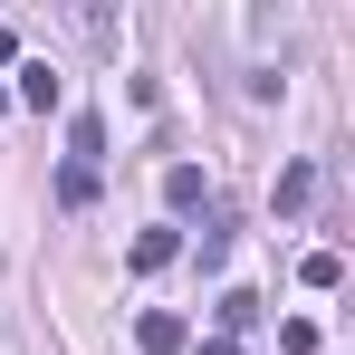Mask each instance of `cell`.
<instances>
[{"instance_id": "1", "label": "cell", "mask_w": 355, "mask_h": 355, "mask_svg": "<svg viewBox=\"0 0 355 355\" xmlns=\"http://www.w3.org/2000/svg\"><path fill=\"white\" fill-rule=\"evenodd\" d=\"M135 346H144V355H182V346H192V327H182L173 307H144V317H135Z\"/></svg>"}, {"instance_id": "2", "label": "cell", "mask_w": 355, "mask_h": 355, "mask_svg": "<svg viewBox=\"0 0 355 355\" xmlns=\"http://www.w3.org/2000/svg\"><path fill=\"white\" fill-rule=\"evenodd\" d=\"M10 106L49 116V106H58V67H49V58H19V87H10Z\"/></svg>"}, {"instance_id": "3", "label": "cell", "mask_w": 355, "mask_h": 355, "mask_svg": "<svg viewBox=\"0 0 355 355\" xmlns=\"http://www.w3.org/2000/svg\"><path fill=\"white\" fill-rule=\"evenodd\" d=\"M164 202H173V211H202V202H211L202 164H173V173H164Z\"/></svg>"}, {"instance_id": "4", "label": "cell", "mask_w": 355, "mask_h": 355, "mask_svg": "<svg viewBox=\"0 0 355 355\" xmlns=\"http://www.w3.org/2000/svg\"><path fill=\"white\" fill-rule=\"evenodd\" d=\"M211 317H221V336H240V327H259V297H250V288H221Z\"/></svg>"}, {"instance_id": "5", "label": "cell", "mask_w": 355, "mask_h": 355, "mask_svg": "<svg viewBox=\"0 0 355 355\" xmlns=\"http://www.w3.org/2000/svg\"><path fill=\"white\" fill-rule=\"evenodd\" d=\"M173 259H182V231H144L135 240V269H173Z\"/></svg>"}, {"instance_id": "6", "label": "cell", "mask_w": 355, "mask_h": 355, "mask_svg": "<svg viewBox=\"0 0 355 355\" xmlns=\"http://www.w3.org/2000/svg\"><path fill=\"white\" fill-rule=\"evenodd\" d=\"M67 154L96 173V154H106V125H96V116H77V125H67Z\"/></svg>"}, {"instance_id": "7", "label": "cell", "mask_w": 355, "mask_h": 355, "mask_svg": "<svg viewBox=\"0 0 355 355\" xmlns=\"http://www.w3.org/2000/svg\"><path fill=\"white\" fill-rule=\"evenodd\" d=\"M307 192H317V164H288L279 173V211H307Z\"/></svg>"}, {"instance_id": "8", "label": "cell", "mask_w": 355, "mask_h": 355, "mask_svg": "<svg viewBox=\"0 0 355 355\" xmlns=\"http://www.w3.org/2000/svg\"><path fill=\"white\" fill-rule=\"evenodd\" d=\"M297 279H307V288H336V279H346V259H336V250H307V259H297Z\"/></svg>"}, {"instance_id": "9", "label": "cell", "mask_w": 355, "mask_h": 355, "mask_svg": "<svg viewBox=\"0 0 355 355\" xmlns=\"http://www.w3.org/2000/svg\"><path fill=\"white\" fill-rule=\"evenodd\" d=\"M58 202H67V211H87V202H96V173H87V164H67V173H58Z\"/></svg>"}, {"instance_id": "10", "label": "cell", "mask_w": 355, "mask_h": 355, "mask_svg": "<svg viewBox=\"0 0 355 355\" xmlns=\"http://www.w3.org/2000/svg\"><path fill=\"white\" fill-rule=\"evenodd\" d=\"M0 67H19V29L10 19H0Z\"/></svg>"}, {"instance_id": "11", "label": "cell", "mask_w": 355, "mask_h": 355, "mask_svg": "<svg viewBox=\"0 0 355 355\" xmlns=\"http://www.w3.org/2000/svg\"><path fill=\"white\" fill-rule=\"evenodd\" d=\"M202 355H240V336H202Z\"/></svg>"}]
</instances>
